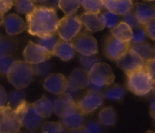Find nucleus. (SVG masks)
Returning a JSON list of instances; mask_svg holds the SVG:
<instances>
[{
	"mask_svg": "<svg viewBox=\"0 0 155 133\" xmlns=\"http://www.w3.org/2000/svg\"><path fill=\"white\" fill-rule=\"evenodd\" d=\"M27 32L32 36H41L57 33L58 23L55 9L44 5L36 6L26 16Z\"/></svg>",
	"mask_w": 155,
	"mask_h": 133,
	"instance_id": "1",
	"label": "nucleus"
},
{
	"mask_svg": "<svg viewBox=\"0 0 155 133\" xmlns=\"http://www.w3.org/2000/svg\"><path fill=\"white\" fill-rule=\"evenodd\" d=\"M6 74L8 80L14 87L23 89L33 82L36 73L32 64L25 60H15Z\"/></svg>",
	"mask_w": 155,
	"mask_h": 133,
	"instance_id": "2",
	"label": "nucleus"
},
{
	"mask_svg": "<svg viewBox=\"0 0 155 133\" xmlns=\"http://www.w3.org/2000/svg\"><path fill=\"white\" fill-rule=\"evenodd\" d=\"M89 75L90 83L88 87L95 92H100L106 86H110L115 79L111 67L103 62L95 63L89 71Z\"/></svg>",
	"mask_w": 155,
	"mask_h": 133,
	"instance_id": "3",
	"label": "nucleus"
},
{
	"mask_svg": "<svg viewBox=\"0 0 155 133\" xmlns=\"http://www.w3.org/2000/svg\"><path fill=\"white\" fill-rule=\"evenodd\" d=\"M127 87L135 95L145 96L154 90L155 81L151 78L146 70L143 67L128 76Z\"/></svg>",
	"mask_w": 155,
	"mask_h": 133,
	"instance_id": "4",
	"label": "nucleus"
},
{
	"mask_svg": "<svg viewBox=\"0 0 155 133\" xmlns=\"http://www.w3.org/2000/svg\"><path fill=\"white\" fill-rule=\"evenodd\" d=\"M82 27L80 17L75 15H66L58 23V36L63 40L71 41L80 33Z\"/></svg>",
	"mask_w": 155,
	"mask_h": 133,
	"instance_id": "5",
	"label": "nucleus"
},
{
	"mask_svg": "<svg viewBox=\"0 0 155 133\" xmlns=\"http://www.w3.org/2000/svg\"><path fill=\"white\" fill-rule=\"evenodd\" d=\"M21 119L22 126L30 131H33L39 127L43 118L41 117L35 110L33 104L24 101L15 109Z\"/></svg>",
	"mask_w": 155,
	"mask_h": 133,
	"instance_id": "6",
	"label": "nucleus"
},
{
	"mask_svg": "<svg viewBox=\"0 0 155 133\" xmlns=\"http://www.w3.org/2000/svg\"><path fill=\"white\" fill-rule=\"evenodd\" d=\"M22 127L21 119L15 109L0 107V133H19Z\"/></svg>",
	"mask_w": 155,
	"mask_h": 133,
	"instance_id": "7",
	"label": "nucleus"
},
{
	"mask_svg": "<svg viewBox=\"0 0 155 133\" xmlns=\"http://www.w3.org/2000/svg\"><path fill=\"white\" fill-rule=\"evenodd\" d=\"M75 51L82 55H92L98 52V42L89 31L80 32L71 40Z\"/></svg>",
	"mask_w": 155,
	"mask_h": 133,
	"instance_id": "8",
	"label": "nucleus"
},
{
	"mask_svg": "<svg viewBox=\"0 0 155 133\" xmlns=\"http://www.w3.org/2000/svg\"><path fill=\"white\" fill-rule=\"evenodd\" d=\"M117 65L128 76L130 74L144 67L145 61L132 48H129L125 53L116 60Z\"/></svg>",
	"mask_w": 155,
	"mask_h": 133,
	"instance_id": "9",
	"label": "nucleus"
},
{
	"mask_svg": "<svg viewBox=\"0 0 155 133\" xmlns=\"http://www.w3.org/2000/svg\"><path fill=\"white\" fill-rule=\"evenodd\" d=\"M104 101V97L100 92L89 90L81 99L76 102L77 107L83 114H89L99 107Z\"/></svg>",
	"mask_w": 155,
	"mask_h": 133,
	"instance_id": "10",
	"label": "nucleus"
},
{
	"mask_svg": "<svg viewBox=\"0 0 155 133\" xmlns=\"http://www.w3.org/2000/svg\"><path fill=\"white\" fill-rule=\"evenodd\" d=\"M23 55L26 62L30 64H36L48 60L53 54L30 41L23 51Z\"/></svg>",
	"mask_w": 155,
	"mask_h": 133,
	"instance_id": "11",
	"label": "nucleus"
},
{
	"mask_svg": "<svg viewBox=\"0 0 155 133\" xmlns=\"http://www.w3.org/2000/svg\"><path fill=\"white\" fill-rule=\"evenodd\" d=\"M90 83L89 72L85 69L77 68L70 74L68 79V93H76L78 91L86 89Z\"/></svg>",
	"mask_w": 155,
	"mask_h": 133,
	"instance_id": "12",
	"label": "nucleus"
},
{
	"mask_svg": "<svg viewBox=\"0 0 155 133\" xmlns=\"http://www.w3.org/2000/svg\"><path fill=\"white\" fill-rule=\"evenodd\" d=\"M131 42H124L110 36L107 39L104 45V54L110 60L116 61L119 57L130 48Z\"/></svg>",
	"mask_w": 155,
	"mask_h": 133,
	"instance_id": "13",
	"label": "nucleus"
},
{
	"mask_svg": "<svg viewBox=\"0 0 155 133\" xmlns=\"http://www.w3.org/2000/svg\"><path fill=\"white\" fill-rule=\"evenodd\" d=\"M43 87L45 90L53 95H62L68 89V79L61 73L50 74L45 78Z\"/></svg>",
	"mask_w": 155,
	"mask_h": 133,
	"instance_id": "14",
	"label": "nucleus"
},
{
	"mask_svg": "<svg viewBox=\"0 0 155 133\" xmlns=\"http://www.w3.org/2000/svg\"><path fill=\"white\" fill-rule=\"evenodd\" d=\"M53 106L54 113L61 118L69 114L77 108L76 101L66 92L58 95V97L53 102Z\"/></svg>",
	"mask_w": 155,
	"mask_h": 133,
	"instance_id": "15",
	"label": "nucleus"
},
{
	"mask_svg": "<svg viewBox=\"0 0 155 133\" xmlns=\"http://www.w3.org/2000/svg\"><path fill=\"white\" fill-rule=\"evenodd\" d=\"M82 25L86 30L91 33L101 31L104 29V24L101 19V12L87 11L80 16Z\"/></svg>",
	"mask_w": 155,
	"mask_h": 133,
	"instance_id": "16",
	"label": "nucleus"
},
{
	"mask_svg": "<svg viewBox=\"0 0 155 133\" xmlns=\"http://www.w3.org/2000/svg\"><path fill=\"white\" fill-rule=\"evenodd\" d=\"M2 24L6 33L10 36L21 34L27 28L23 18L16 14H10L5 17Z\"/></svg>",
	"mask_w": 155,
	"mask_h": 133,
	"instance_id": "17",
	"label": "nucleus"
},
{
	"mask_svg": "<svg viewBox=\"0 0 155 133\" xmlns=\"http://www.w3.org/2000/svg\"><path fill=\"white\" fill-rule=\"evenodd\" d=\"M103 2L107 11L121 16L131 11L133 8L132 0H103Z\"/></svg>",
	"mask_w": 155,
	"mask_h": 133,
	"instance_id": "18",
	"label": "nucleus"
},
{
	"mask_svg": "<svg viewBox=\"0 0 155 133\" xmlns=\"http://www.w3.org/2000/svg\"><path fill=\"white\" fill-rule=\"evenodd\" d=\"M135 13L142 27L155 19V5L137 2L135 4Z\"/></svg>",
	"mask_w": 155,
	"mask_h": 133,
	"instance_id": "19",
	"label": "nucleus"
},
{
	"mask_svg": "<svg viewBox=\"0 0 155 133\" xmlns=\"http://www.w3.org/2000/svg\"><path fill=\"white\" fill-rule=\"evenodd\" d=\"M76 51L71 41H66L60 39L57 42L53 50V55H55L64 61L71 60L75 56Z\"/></svg>",
	"mask_w": 155,
	"mask_h": 133,
	"instance_id": "20",
	"label": "nucleus"
},
{
	"mask_svg": "<svg viewBox=\"0 0 155 133\" xmlns=\"http://www.w3.org/2000/svg\"><path fill=\"white\" fill-rule=\"evenodd\" d=\"M83 123L84 114H83L77 108L74 111L61 118V124L70 131L83 126Z\"/></svg>",
	"mask_w": 155,
	"mask_h": 133,
	"instance_id": "21",
	"label": "nucleus"
},
{
	"mask_svg": "<svg viewBox=\"0 0 155 133\" xmlns=\"http://www.w3.org/2000/svg\"><path fill=\"white\" fill-rule=\"evenodd\" d=\"M32 104L38 114L43 119L50 117L54 112L53 102L45 95H42V98Z\"/></svg>",
	"mask_w": 155,
	"mask_h": 133,
	"instance_id": "22",
	"label": "nucleus"
},
{
	"mask_svg": "<svg viewBox=\"0 0 155 133\" xmlns=\"http://www.w3.org/2000/svg\"><path fill=\"white\" fill-rule=\"evenodd\" d=\"M133 33V29L130 28L124 21L119 22L113 29L110 30L111 36L124 42H131Z\"/></svg>",
	"mask_w": 155,
	"mask_h": 133,
	"instance_id": "23",
	"label": "nucleus"
},
{
	"mask_svg": "<svg viewBox=\"0 0 155 133\" xmlns=\"http://www.w3.org/2000/svg\"><path fill=\"white\" fill-rule=\"evenodd\" d=\"M99 122L104 126H113L117 122V113L112 107L101 109L98 114Z\"/></svg>",
	"mask_w": 155,
	"mask_h": 133,
	"instance_id": "24",
	"label": "nucleus"
},
{
	"mask_svg": "<svg viewBox=\"0 0 155 133\" xmlns=\"http://www.w3.org/2000/svg\"><path fill=\"white\" fill-rule=\"evenodd\" d=\"M130 48L136 51L144 61L152 58L154 55V49L152 46L148 42H142L138 44H131Z\"/></svg>",
	"mask_w": 155,
	"mask_h": 133,
	"instance_id": "25",
	"label": "nucleus"
},
{
	"mask_svg": "<svg viewBox=\"0 0 155 133\" xmlns=\"http://www.w3.org/2000/svg\"><path fill=\"white\" fill-rule=\"evenodd\" d=\"M126 90L124 87L119 85H114L110 87L107 88L102 94L104 98L110 101H120L124 97Z\"/></svg>",
	"mask_w": 155,
	"mask_h": 133,
	"instance_id": "26",
	"label": "nucleus"
},
{
	"mask_svg": "<svg viewBox=\"0 0 155 133\" xmlns=\"http://www.w3.org/2000/svg\"><path fill=\"white\" fill-rule=\"evenodd\" d=\"M81 5L80 0H59L58 8L65 15H74Z\"/></svg>",
	"mask_w": 155,
	"mask_h": 133,
	"instance_id": "27",
	"label": "nucleus"
},
{
	"mask_svg": "<svg viewBox=\"0 0 155 133\" xmlns=\"http://www.w3.org/2000/svg\"><path fill=\"white\" fill-rule=\"evenodd\" d=\"M58 41V39L56 37L55 34H50L39 37L37 45L53 54V50H54Z\"/></svg>",
	"mask_w": 155,
	"mask_h": 133,
	"instance_id": "28",
	"label": "nucleus"
},
{
	"mask_svg": "<svg viewBox=\"0 0 155 133\" xmlns=\"http://www.w3.org/2000/svg\"><path fill=\"white\" fill-rule=\"evenodd\" d=\"M14 6L20 14L27 15L35 8V2L33 0H14Z\"/></svg>",
	"mask_w": 155,
	"mask_h": 133,
	"instance_id": "29",
	"label": "nucleus"
},
{
	"mask_svg": "<svg viewBox=\"0 0 155 133\" xmlns=\"http://www.w3.org/2000/svg\"><path fill=\"white\" fill-rule=\"evenodd\" d=\"M24 101H25V94L23 92L22 89H18L9 94L8 96L7 106L15 109Z\"/></svg>",
	"mask_w": 155,
	"mask_h": 133,
	"instance_id": "30",
	"label": "nucleus"
},
{
	"mask_svg": "<svg viewBox=\"0 0 155 133\" xmlns=\"http://www.w3.org/2000/svg\"><path fill=\"white\" fill-rule=\"evenodd\" d=\"M101 19L104 24V27H107L109 30L113 29L119 23V15L110 11H106L101 13Z\"/></svg>",
	"mask_w": 155,
	"mask_h": 133,
	"instance_id": "31",
	"label": "nucleus"
},
{
	"mask_svg": "<svg viewBox=\"0 0 155 133\" xmlns=\"http://www.w3.org/2000/svg\"><path fill=\"white\" fill-rule=\"evenodd\" d=\"M83 7L87 11L98 13L104 8L103 0H80Z\"/></svg>",
	"mask_w": 155,
	"mask_h": 133,
	"instance_id": "32",
	"label": "nucleus"
},
{
	"mask_svg": "<svg viewBox=\"0 0 155 133\" xmlns=\"http://www.w3.org/2000/svg\"><path fill=\"white\" fill-rule=\"evenodd\" d=\"M43 133H69L61 123L56 122H46L42 125Z\"/></svg>",
	"mask_w": 155,
	"mask_h": 133,
	"instance_id": "33",
	"label": "nucleus"
},
{
	"mask_svg": "<svg viewBox=\"0 0 155 133\" xmlns=\"http://www.w3.org/2000/svg\"><path fill=\"white\" fill-rule=\"evenodd\" d=\"M33 68H34L35 73L39 76V77H42V78L47 77L48 75H50L51 70V66L49 62H48V60L34 64Z\"/></svg>",
	"mask_w": 155,
	"mask_h": 133,
	"instance_id": "34",
	"label": "nucleus"
},
{
	"mask_svg": "<svg viewBox=\"0 0 155 133\" xmlns=\"http://www.w3.org/2000/svg\"><path fill=\"white\" fill-rule=\"evenodd\" d=\"M123 21L125 22L133 30H136V29L142 27L137 16H136V13H135V11H133L127 13V15H124V17H123Z\"/></svg>",
	"mask_w": 155,
	"mask_h": 133,
	"instance_id": "35",
	"label": "nucleus"
},
{
	"mask_svg": "<svg viewBox=\"0 0 155 133\" xmlns=\"http://www.w3.org/2000/svg\"><path fill=\"white\" fill-rule=\"evenodd\" d=\"M80 61L84 66V69L89 72L95 63L99 62V59L95 54H92V55H82L81 54L80 57Z\"/></svg>",
	"mask_w": 155,
	"mask_h": 133,
	"instance_id": "36",
	"label": "nucleus"
},
{
	"mask_svg": "<svg viewBox=\"0 0 155 133\" xmlns=\"http://www.w3.org/2000/svg\"><path fill=\"white\" fill-rule=\"evenodd\" d=\"M15 61V59L9 55L0 56V73H7L10 69L11 66Z\"/></svg>",
	"mask_w": 155,
	"mask_h": 133,
	"instance_id": "37",
	"label": "nucleus"
},
{
	"mask_svg": "<svg viewBox=\"0 0 155 133\" xmlns=\"http://www.w3.org/2000/svg\"><path fill=\"white\" fill-rule=\"evenodd\" d=\"M13 42L7 38H1L0 40V56L9 55L13 50Z\"/></svg>",
	"mask_w": 155,
	"mask_h": 133,
	"instance_id": "38",
	"label": "nucleus"
},
{
	"mask_svg": "<svg viewBox=\"0 0 155 133\" xmlns=\"http://www.w3.org/2000/svg\"><path fill=\"white\" fill-rule=\"evenodd\" d=\"M147 37L146 33L142 27L136 29L133 33V38H132L131 42L133 44L142 43L145 42Z\"/></svg>",
	"mask_w": 155,
	"mask_h": 133,
	"instance_id": "39",
	"label": "nucleus"
},
{
	"mask_svg": "<svg viewBox=\"0 0 155 133\" xmlns=\"http://www.w3.org/2000/svg\"><path fill=\"white\" fill-rule=\"evenodd\" d=\"M87 133H104L102 125L98 122H89L85 125Z\"/></svg>",
	"mask_w": 155,
	"mask_h": 133,
	"instance_id": "40",
	"label": "nucleus"
},
{
	"mask_svg": "<svg viewBox=\"0 0 155 133\" xmlns=\"http://www.w3.org/2000/svg\"><path fill=\"white\" fill-rule=\"evenodd\" d=\"M144 68L146 70L151 78L155 81V57H152L145 61Z\"/></svg>",
	"mask_w": 155,
	"mask_h": 133,
	"instance_id": "41",
	"label": "nucleus"
},
{
	"mask_svg": "<svg viewBox=\"0 0 155 133\" xmlns=\"http://www.w3.org/2000/svg\"><path fill=\"white\" fill-rule=\"evenodd\" d=\"M142 27L145 30L147 36L153 40H155V19L151 21L145 25L142 26Z\"/></svg>",
	"mask_w": 155,
	"mask_h": 133,
	"instance_id": "42",
	"label": "nucleus"
},
{
	"mask_svg": "<svg viewBox=\"0 0 155 133\" xmlns=\"http://www.w3.org/2000/svg\"><path fill=\"white\" fill-rule=\"evenodd\" d=\"M14 5V0H0V12L4 15Z\"/></svg>",
	"mask_w": 155,
	"mask_h": 133,
	"instance_id": "43",
	"label": "nucleus"
},
{
	"mask_svg": "<svg viewBox=\"0 0 155 133\" xmlns=\"http://www.w3.org/2000/svg\"><path fill=\"white\" fill-rule=\"evenodd\" d=\"M8 101V94L4 87L0 86V107L5 106Z\"/></svg>",
	"mask_w": 155,
	"mask_h": 133,
	"instance_id": "44",
	"label": "nucleus"
},
{
	"mask_svg": "<svg viewBox=\"0 0 155 133\" xmlns=\"http://www.w3.org/2000/svg\"><path fill=\"white\" fill-rule=\"evenodd\" d=\"M58 2L59 0H46L43 4L44 6H46V7L51 8L55 9L57 8H58Z\"/></svg>",
	"mask_w": 155,
	"mask_h": 133,
	"instance_id": "45",
	"label": "nucleus"
},
{
	"mask_svg": "<svg viewBox=\"0 0 155 133\" xmlns=\"http://www.w3.org/2000/svg\"><path fill=\"white\" fill-rule=\"evenodd\" d=\"M150 114L151 117L155 119V99L152 101L150 106Z\"/></svg>",
	"mask_w": 155,
	"mask_h": 133,
	"instance_id": "46",
	"label": "nucleus"
},
{
	"mask_svg": "<svg viewBox=\"0 0 155 133\" xmlns=\"http://www.w3.org/2000/svg\"><path fill=\"white\" fill-rule=\"evenodd\" d=\"M70 133H87V132H86V129H85L84 125H83V126L80 127V128H75V129L71 130Z\"/></svg>",
	"mask_w": 155,
	"mask_h": 133,
	"instance_id": "47",
	"label": "nucleus"
},
{
	"mask_svg": "<svg viewBox=\"0 0 155 133\" xmlns=\"http://www.w3.org/2000/svg\"><path fill=\"white\" fill-rule=\"evenodd\" d=\"M3 14L2 13H1V12H0V26H1V24H2V22H3V19H4V16H3Z\"/></svg>",
	"mask_w": 155,
	"mask_h": 133,
	"instance_id": "48",
	"label": "nucleus"
},
{
	"mask_svg": "<svg viewBox=\"0 0 155 133\" xmlns=\"http://www.w3.org/2000/svg\"><path fill=\"white\" fill-rule=\"evenodd\" d=\"M34 2H38V3H44L46 0H33Z\"/></svg>",
	"mask_w": 155,
	"mask_h": 133,
	"instance_id": "49",
	"label": "nucleus"
},
{
	"mask_svg": "<svg viewBox=\"0 0 155 133\" xmlns=\"http://www.w3.org/2000/svg\"><path fill=\"white\" fill-rule=\"evenodd\" d=\"M146 133H155V131H151V130H149V131H147Z\"/></svg>",
	"mask_w": 155,
	"mask_h": 133,
	"instance_id": "50",
	"label": "nucleus"
},
{
	"mask_svg": "<svg viewBox=\"0 0 155 133\" xmlns=\"http://www.w3.org/2000/svg\"><path fill=\"white\" fill-rule=\"evenodd\" d=\"M145 1H148V2H155V0H145Z\"/></svg>",
	"mask_w": 155,
	"mask_h": 133,
	"instance_id": "51",
	"label": "nucleus"
},
{
	"mask_svg": "<svg viewBox=\"0 0 155 133\" xmlns=\"http://www.w3.org/2000/svg\"><path fill=\"white\" fill-rule=\"evenodd\" d=\"M132 1H133H133H136V0H132Z\"/></svg>",
	"mask_w": 155,
	"mask_h": 133,
	"instance_id": "52",
	"label": "nucleus"
},
{
	"mask_svg": "<svg viewBox=\"0 0 155 133\" xmlns=\"http://www.w3.org/2000/svg\"><path fill=\"white\" fill-rule=\"evenodd\" d=\"M1 38H2V37H1V36H0V40H1Z\"/></svg>",
	"mask_w": 155,
	"mask_h": 133,
	"instance_id": "53",
	"label": "nucleus"
},
{
	"mask_svg": "<svg viewBox=\"0 0 155 133\" xmlns=\"http://www.w3.org/2000/svg\"><path fill=\"white\" fill-rule=\"evenodd\" d=\"M27 133H33V132H27Z\"/></svg>",
	"mask_w": 155,
	"mask_h": 133,
	"instance_id": "54",
	"label": "nucleus"
},
{
	"mask_svg": "<svg viewBox=\"0 0 155 133\" xmlns=\"http://www.w3.org/2000/svg\"><path fill=\"white\" fill-rule=\"evenodd\" d=\"M42 133H43V132H42Z\"/></svg>",
	"mask_w": 155,
	"mask_h": 133,
	"instance_id": "55",
	"label": "nucleus"
}]
</instances>
